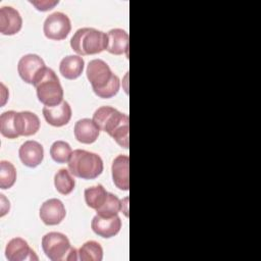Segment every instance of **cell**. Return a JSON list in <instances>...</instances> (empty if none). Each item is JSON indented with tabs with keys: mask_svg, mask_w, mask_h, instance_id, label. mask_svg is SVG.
Returning a JSON list of instances; mask_svg holds the SVG:
<instances>
[{
	"mask_svg": "<svg viewBox=\"0 0 261 261\" xmlns=\"http://www.w3.org/2000/svg\"><path fill=\"white\" fill-rule=\"evenodd\" d=\"M107 34L94 28H81L70 39L71 49L80 56L94 55L107 49Z\"/></svg>",
	"mask_w": 261,
	"mask_h": 261,
	"instance_id": "cell-3",
	"label": "cell"
},
{
	"mask_svg": "<svg viewBox=\"0 0 261 261\" xmlns=\"http://www.w3.org/2000/svg\"><path fill=\"white\" fill-rule=\"evenodd\" d=\"M47 66L44 60L37 54H25L17 63V71L20 79L34 87L41 80Z\"/></svg>",
	"mask_w": 261,
	"mask_h": 261,
	"instance_id": "cell-7",
	"label": "cell"
},
{
	"mask_svg": "<svg viewBox=\"0 0 261 261\" xmlns=\"http://www.w3.org/2000/svg\"><path fill=\"white\" fill-rule=\"evenodd\" d=\"M86 73L94 93L98 97L109 99L118 93L120 88L119 77L112 72L104 60H91L87 65Z\"/></svg>",
	"mask_w": 261,
	"mask_h": 261,
	"instance_id": "cell-2",
	"label": "cell"
},
{
	"mask_svg": "<svg viewBox=\"0 0 261 261\" xmlns=\"http://www.w3.org/2000/svg\"><path fill=\"white\" fill-rule=\"evenodd\" d=\"M84 195H85V201L88 207L94 210H97L106 201L108 192L104 189L102 185H97V186L87 188L85 190Z\"/></svg>",
	"mask_w": 261,
	"mask_h": 261,
	"instance_id": "cell-20",
	"label": "cell"
},
{
	"mask_svg": "<svg viewBox=\"0 0 261 261\" xmlns=\"http://www.w3.org/2000/svg\"><path fill=\"white\" fill-rule=\"evenodd\" d=\"M18 155L23 165L35 168L40 165L44 159V148L39 142L29 140L21 144Z\"/></svg>",
	"mask_w": 261,
	"mask_h": 261,
	"instance_id": "cell-13",
	"label": "cell"
},
{
	"mask_svg": "<svg viewBox=\"0 0 261 261\" xmlns=\"http://www.w3.org/2000/svg\"><path fill=\"white\" fill-rule=\"evenodd\" d=\"M121 210V200L118 199L117 196H115L112 193H108L107 199L104 202V204L96 210L97 215L101 217H112L118 214V212Z\"/></svg>",
	"mask_w": 261,
	"mask_h": 261,
	"instance_id": "cell-25",
	"label": "cell"
},
{
	"mask_svg": "<svg viewBox=\"0 0 261 261\" xmlns=\"http://www.w3.org/2000/svg\"><path fill=\"white\" fill-rule=\"evenodd\" d=\"M107 51L113 55H128V34L122 29H112L107 33Z\"/></svg>",
	"mask_w": 261,
	"mask_h": 261,
	"instance_id": "cell-18",
	"label": "cell"
},
{
	"mask_svg": "<svg viewBox=\"0 0 261 261\" xmlns=\"http://www.w3.org/2000/svg\"><path fill=\"white\" fill-rule=\"evenodd\" d=\"M39 215L46 225H57L66 216L64 204L56 198L46 200L40 207Z\"/></svg>",
	"mask_w": 261,
	"mask_h": 261,
	"instance_id": "cell-10",
	"label": "cell"
},
{
	"mask_svg": "<svg viewBox=\"0 0 261 261\" xmlns=\"http://www.w3.org/2000/svg\"><path fill=\"white\" fill-rule=\"evenodd\" d=\"M38 100L48 107H53L63 101V89L55 71L46 68L41 80L35 86Z\"/></svg>",
	"mask_w": 261,
	"mask_h": 261,
	"instance_id": "cell-6",
	"label": "cell"
},
{
	"mask_svg": "<svg viewBox=\"0 0 261 261\" xmlns=\"http://www.w3.org/2000/svg\"><path fill=\"white\" fill-rule=\"evenodd\" d=\"M103 160L98 154L82 149L72 151L68 161V170L73 176L82 179H94L103 172Z\"/></svg>",
	"mask_w": 261,
	"mask_h": 261,
	"instance_id": "cell-4",
	"label": "cell"
},
{
	"mask_svg": "<svg viewBox=\"0 0 261 261\" xmlns=\"http://www.w3.org/2000/svg\"><path fill=\"white\" fill-rule=\"evenodd\" d=\"M79 260L101 261L103 259V248L96 241H88L77 251Z\"/></svg>",
	"mask_w": 261,
	"mask_h": 261,
	"instance_id": "cell-22",
	"label": "cell"
},
{
	"mask_svg": "<svg viewBox=\"0 0 261 261\" xmlns=\"http://www.w3.org/2000/svg\"><path fill=\"white\" fill-rule=\"evenodd\" d=\"M72 154L70 145L65 141H55L50 147V155L57 163H66L69 161Z\"/></svg>",
	"mask_w": 261,
	"mask_h": 261,
	"instance_id": "cell-23",
	"label": "cell"
},
{
	"mask_svg": "<svg viewBox=\"0 0 261 261\" xmlns=\"http://www.w3.org/2000/svg\"><path fill=\"white\" fill-rule=\"evenodd\" d=\"M36 8L40 11H47L52 9L56 4H58V1H30Z\"/></svg>",
	"mask_w": 261,
	"mask_h": 261,
	"instance_id": "cell-27",
	"label": "cell"
},
{
	"mask_svg": "<svg viewBox=\"0 0 261 261\" xmlns=\"http://www.w3.org/2000/svg\"><path fill=\"white\" fill-rule=\"evenodd\" d=\"M16 180V169L14 165L6 160L0 161V188L10 189Z\"/></svg>",
	"mask_w": 261,
	"mask_h": 261,
	"instance_id": "cell-24",
	"label": "cell"
},
{
	"mask_svg": "<svg viewBox=\"0 0 261 261\" xmlns=\"http://www.w3.org/2000/svg\"><path fill=\"white\" fill-rule=\"evenodd\" d=\"M75 139L83 144H92L99 137L100 128L93 119L82 118L77 120L73 128Z\"/></svg>",
	"mask_w": 261,
	"mask_h": 261,
	"instance_id": "cell-17",
	"label": "cell"
},
{
	"mask_svg": "<svg viewBox=\"0 0 261 261\" xmlns=\"http://www.w3.org/2000/svg\"><path fill=\"white\" fill-rule=\"evenodd\" d=\"M100 130L107 133L120 147H129V118L111 106H101L92 118Z\"/></svg>",
	"mask_w": 261,
	"mask_h": 261,
	"instance_id": "cell-1",
	"label": "cell"
},
{
	"mask_svg": "<svg viewBox=\"0 0 261 261\" xmlns=\"http://www.w3.org/2000/svg\"><path fill=\"white\" fill-rule=\"evenodd\" d=\"M5 257L8 261H38L39 257L22 238L11 239L5 248Z\"/></svg>",
	"mask_w": 261,
	"mask_h": 261,
	"instance_id": "cell-9",
	"label": "cell"
},
{
	"mask_svg": "<svg viewBox=\"0 0 261 261\" xmlns=\"http://www.w3.org/2000/svg\"><path fill=\"white\" fill-rule=\"evenodd\" d=\"M54 186L59 194L66 196L74 190L75 180L68 169L61 168L54 175Z\"/></svg>",
	"mask_w": 261,
	"mask_h": 261,
	"instance_id": "cell-21",
	"label": "cell"
},
{
	"mask_svg": "<svg viewBox=\"0 0 261 261\" xmlns=\"http://www.w3.org/2000/svg\"><path fill=\"white\" fill-rule=\"evenodd\" d=\"M71 30L69 17L63 12H53L49 14L43 24V32L47 39L54 41L64 40Z\"/></svg>",
	"mask_w": 261,
	"mask_h": 261,
	"instance_id": "cell-8",
	"label": "cell"
},
{
	"mask_svg": "<svg viewBox=\"0 0 261 261\" xmlns=\"http://www.w3.org/2000/svg\"><path fill=\"white\" fill-rule=\"evenodd\" d=\"M85 61L80 55H68L61 59L59 71L66 80H75L84 71Z\"/></svg>",
	"mask_w": 261,
	"mask_h": 261,
	"instance_id": "cell-19",
	"label": "cell"
},
{
	"mask_svg": "<svg viewBox=\"0 0 261 261\" xmlns=\"http://www.w3.org/2000/svg\"><path fill=\"white\" fill-rule=\"evenodd\" d=\"M42 112L45 120L50 125L56 127L66 125L69 122L72 114L71 107L66 101H62L60 104L53 107L44 106Z\"/></svg>",
	"mask_w": 261,
	"mask_h": 261,
	"instance_id": "cell-15",
	"label": "cell"
},
{
	"mask_svg": "<svg viewBox=\"0 0 261 261\" xmlns=\"http://www.w3.org/2000/svg\"><path fill=\"white\" fill-rule=\"evenodd\" d=\"M16 111H5L0 115V133L3 137L8 139H16L17 135L14 126V115Z\"/></svg>",
	"mask_w": 261,
	"mask_h": 261,
	"instance_id": "cell-26",
	"label": "cell"
},
{
	"mask_svg": "<svg viewBox=\"0 0 261 261\" xmlns=\"http://www.w3.org/2000/svg\"><path fill=\"white\" fill-rule=\"evenodd\" d=\"M91 227L99 237L110 239L119 232L121 228V220L118 215L112 217H101L96 214L92 219Z\"/></svg>",
	"mask_w": 261,
	"mask_h": 261,
	"instance_id": "cell-14",
	"label": "cell"
},
{
	"mask_svg": "<svg viewBox=\"0 0 261 261\" xmlns=\"http://www.w3.org/2000/svg\"><path fill=\"white\" fill-rule=\"evenodd\" d=\"M40 119L37 114L31 111L15 112L14 126L18 136H33L40 129Z\"/></svg>",
	"mask_w": 261,
	"mask_h": 261,
	"instance_id": "cell-16",
	"label": "cell"
},
{
	"mask_svg": "<svg viewBox=\"0 0 261 261\" xmlns=\"http://www.w3.org/2000/svg\"><path fill=\"white\" fill-rule=\"evenodd\" d=\"M22 27L20 13L12 6H2L0 8V33L5 36L17 34Z\"/></svg>",
	"mask_w": 261,
	"mask_h": 261,
	"instance_id": "cell-12",
	"label": "cell"
},
{
	"mask_svg": "<svg viewBox=\"0 0 261 261\" xmlns=\"http://www.w3.org/2000/svg\"><path fill=\"white\" fill-rule=\"evenodd\" d=\"M129 157L118 155L114 158L111 165V175L113 184L121 191L129 190Z\"/></svg>",
	"mask_w": 261,
	"mask_h": 261,
	"instance_id": "cell-11",
	"label": "cell"
},
{
	"mask_svg": "<svg viewBox=\"0 0 261 261\" xmlns=\"http://www.w3.org/2000/svg\"><path fill=\"white\" fill-rule=\"evenodd\" d=\"M42 249L51 261H75L79 259L76 249L71 247L68 238L61 232L46 233L42 238Z\"/></svg>",
	"mask_w": 261,
	"mask_h": 261,
	"instance_id": "cell-5",
	"label": "cell"
}]
</instances>
